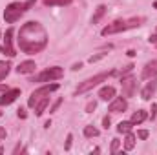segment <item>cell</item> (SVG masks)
Instances as JSON below:
<instances>
[{"label": "cell", "mask_w": 157, "mask_h": 155, "mask_svg": "<svg viewBox=\"0 0 157 155\" xmlns=\"http://www.w3.org/2000/svg\"><path fill=\"white\" fill-rule=\"evenodd\" d=\"M17 44H18L20 51L26 53V55L40 53V51L48 46V31L44 29V26H42L40 22L29 20V22H26V24L20 28Z\"/></svg>", "instance_id": "6da1fadb"}, {"label": "cell", "mask_w": 157, "mask_h": 155, "mask_svg": "<svg viewBox=\"0 0 157 155\" xmlns=\"http://www.w3.org/2000/svg\"><path fill=\"white\" fill-rule=\"evenodd\" d=\"M143 22H144V18H143V17H139V18H130V20H113L112 24H108L106 28H102L101 35H102V37L115 35V33L126 31V29H130V28H139Z\"/></svg>", "instance_id": "7a4b0ae2"}, {"label": "cell", "mask_w": 157, "mask_h": 155, "mask_svg": "<svg viewBox=\"0 0 157 155\" xmlns=\"http://www.w3.org/2000/svg\"><path fill=\"white\" fill-rule=\"evenodd\" d=\"M112 75H115V70H112V71H104V73H99V75H93V77L86 78L84 82H80V84L77 86L75 95H82V93H86V91L93 89V88H95V86H99L101 82L108 80V77H112Z\"/></svg>", "instance_id": "3957f363"}, {"label": "cell", "mask_w": 157, "mask_h": 155, "mask_svg": "<svg viewBox=\"0 0 157 155\" xmlns=\"http://www.w3.org/2000/svg\"><path fill=\"white\" fill-rule=\"evenodd\" d=\"M28 9H29L28 2H11V4L6 7V11H4V20H6L7 24H13V22L20 20V17H22Z\"/></svg>", "instance_id": "277c9868"}, {"label": "cell", "mask_w": 157, "mask_h": 155, "mask_svg": "<svg viewBox=\"0 0 157 155\" xmlns=\"http://www.w3.org/2000/svg\"><path fill=\"white\" fill-rule=\"evenodd\" d=\"M62 77H64V70L60 66H53V68L40 71L39 75H35L31 78V82H53V80H59Z\"/></svg>", "instance_id": "5b68a950"}, {"label": "cell", "mask_w": 157, "mask_h": 155, "mask_svg": "<svg viewBox=\"0 0 157 155\" xmlns=\"http://www.w3.org/2000/svg\"><path fill=\"white\" fill-rule=\"evenodd\" d=\"M57 89H59V84H44V86L37 88V89L31 93V97L28 99V106H29V108H35V104L39 102L42 97H49V93H53V91H57Z\"/></svg>", "instance_id": "8992f818"}, {"label": "cell", "mask_w": 157, "mask_h": 155, "mask_svg": "<svg viewBox=\"0 0 157 155\" xmlns=\"http://www.w3.org/2000/svg\"><path fill=\"white\" fill-rule=\"evenodd\" d=\"M121 86H122V97L130 99L135 95V89H137V80L133 77H124L121 78Z\"/></svg>", "instance_id": "52a82bcc"}, {"label": "cell", "mask_w": 157, "mask_h": 155, "mask_svg": "<svg viewBox=\"0 0 157 155\" xmlns=\"http://www.w3.org/2000/svg\"><path fill=\"white\" fill-rule=\"evenodd\" d=\"M18 97H20V89H18V88H9L7 91L2 93V97H0V106H7V104L15 102Z\"/></svg>", "instance_id": "ba28073f"}, {"label": "cell", "mask_w": 157, "mask_h": 155, "mask_svg": "<svg viewBox=\"0 0 157 155\" xmlns=\"http://www.w3.org/2000/svg\"><path fill=\"white\" fill-rule=\"evenodd\" d=\"M126 108H128V100H126V97H113L112 100H110V112L112 113H121V112H126Z\"/></svg>", "instance_id": "9c48e42d"}, {"label": "cell", "mask_w": 157, "mask_h": 155, "mask_svg": "<svg viewBox=\"0 0 157 155\" xmlns=\"http://www.w3.org/2000/svg\"><path fill=\"white\" fill-rule=\"evenodd\" d=\"M13 29L9 28L7 31H6V37H4V47H2V51L7 55V57H15L17 53H15V49H13Z\"/></svg>", "instance_id": "30bf717a"}, {"label": "cell", "mask_w": 157, "mask_h": 155, "mask_svg": "<svg viewBox=\"0 0 157 155\" xmlns=\"http://www.w3.org/2000/svg\"><path fill=\"white\" fill-rule=\"evenodd\" d=\"M155 77H157V60H152V62H148L143 68L141 78L143 80H150V78H155Z\"/></svg>", "instance_id": "8fae6325"}, {"label": "cell", "mask_w": 157, "mask_h": 155, "mask_svg": "<svg viewBox=\"0 0 157 155\" xmlns=\"http://www.w3.org/2000/svg\"><path fill=\"white\" fill-rule=\"evenodd\" d=\"M157 89V78H150V82L143 88V91H141V99L143 100H150L152 99V95L155 93Z\"/></svg>", "instance_id": "7c38bea8"}, {"label": "cell", "mask_w": 157, "mask_h": 155, "mask_svg": "<svg viewBox=\"0 0 157 155\" xmlns=\"http://www.w3.org/2000/svg\"><path fill=\"white\" fill-rule=\"evenodd\" d=\"M35 68H37L35 60H24V62H20V64L17 66V73H18V75H28V73H33Z\"/></svg>", "instance_id": "4fadbf2b"}, {"label": "cell", "mask_w": 157, "mask_h": 155, "mask_svg": "<svg viewBox=\"0 0 157 155\" xmlns=\"http://www.w3.org/2000/svg\"><path fill=\"white\" fill-rule=\"evenodd\" d=\"M113 97H115V88H113V86H104V88L99 89V99H101V100H106V102H108V100H112Z\"/></svg>", "instance_id": "5bb4252c"}, {"label": "cell", "mask_w": 157, "mask_h": 155, "mask_svg": "<svg viewBox=\"0 0 157 155\" xmlns=\"http://www.w3.org/2000/svg\"><path fill=\"white\" fill-rule=\"evenodd\" d=\"M48 104H49V99H48V97H42V99H40L39 102L35 104V115H37V117H40V115H42V113L46 112Z\"/></svg>", "instance_id": "9a60e30c"}, {"label": "cell", "mask_w": 157, "mask_h": 155, "mask_svg": "<svg viewBox=\"0 0 157 155\" xmlns=\"http://www.w3.org/2000/svg\"><path fill=\"white\" fill-rule=\"evenodd\" d=\"M146 119H148V113H146L144 110H137V112H133V115H132L130 120H132L133 124H141V122H144Z\"/></svg>", "instance_id": "2e32d148"}, {"label": "cell", "mask_w": 157, "mask_h": 155, "mask_svg": "<svg viewBox=\"0 0 157 155\" xmlns=\"http://www.w3.org/2000/svg\"><path fill=\"white\" fill-rule=\"evenodd\" d=\"M133 126H135V124H133L132 120H121V122L117 124V131L126 135V133H130V131H132V128H133Z\"/></svg>", "instance_id": "e0dca14e"}, {"label": "cell", "mask_w": 157, "mask_h": 155, "mask_svg": "<svg viewBox=\"0 0 157 155\" xmlns=\"http://www.w3.org/2000/svg\"><path fill=\"white\" fill-rule=\"evenodd\" d=\"M135 148V135L130 131V133H126V137H124V150L126 152H132Z\"/></svg>", "instance_id": "ac0fdd59"}, {"label": "cell", "mask_w": 157, "mask_h": 155, "mask_svg": "<svg viewBox=\"0 0 157 155\" xmlns=\"http://www.w3.org/2000/svg\"><path fill=\"white\" fill-rule=\"evenodd\" d=\"M104 13H106V6H102V4H101V6L95 9V15H93V18H91V24H97V22L104 17Z\"/></svg>", "instance_id": "d6986e66"}, {"label": "cell", "mask_w": 157, "mask_h": 155, "mask_svg": "<svg viewBox=\"0 0 157 155\" xmlns=\"http://www.w3.org/2000/svg\"><path fill=\"white\" fill-rule=\"evenodd\" d=\"M9 70H11V64H9V62H2V60H0V80H4V78L7 77Z\"/></svg>", "instance_id": "ffe728a7"}, {"label": "cell", "mask_w": 157, "mask_h": 155, "mask_svg": "<svg viewBox=\"0 0 157 155\" xmlns=\"http://www.w3.org/2000/svg\"><path fill=\"white\" fill-rule=\"evenodd\" d=\"M71 4V0H44V6H68Z\"/></svg>", "instance_id": "44dd1931"}, {"label": "cell", "mask_w": 157, "mask_h": 155, "mask_svg": "<svg viewBox=\"0 0 157 155\" xmlns=\"http://www.w3.org/2000/svg\"><path fill=\"white\" fill-rule=\"evenodd\" d=\"M84 135L90 137V139H91V137H97V135H99V130H97L95 126H86V128H84Z\"/></svg>", "instance_id": "7402d4cb"}, {"label": "cell", "mask_w": 157, "mask_h": 155, "mask_svg": "<svg viewBox=\"0 0 157 155\" xmlns=\"http://www.w3.org/2000/svg\"><path fill=\"white\" fill-rule=\"evenodd\" d=\"M106 57V53H97V55H91L90 59H88V62L90 64H93V62H99V60H102Z\"/></svg>", "instance_id": "603a6c76"}, {"label": "cell", "mask_w": 157, "mask_h": 155, "mask_svg": "<svg viewBox=\"0 0 157 155\" xmlns=\"http://www.w3.org/2000/svg\"><path fill=\"white\" fill-rule=\"evenodd\" d=\"M121 148V141L119 139H112V153H117Z\"/></svg>", "instance_id": "cb8c5ba5"}, {"label": "cell", "mask_w": 157, "mask_h": 155, "mask_svg": "<svg viewBox=\"0 0 157 155\" xmlns=\"http://www.w3.org/2000/svg\"><path fill=\"white\" fill-rule=\"evenodd\" d=\"M95 108H97V102H95V100H90V102L86 104V113H91Z\"/></svg>", "instance_id": "d4e9b609"}, {"label": "cell", "mask_w": 157, "mask_h": 155, "mask_svg": "<svg viewBox=\"0 0 157 155\" xmlns=\"http://www.w3.org/2000/svg\"><path fill=\"white\" fill-rule=\"evenodd\" d=\"M60 104H62V99H59V100H57V102H55V104L49 108V113H55V112L59 110V106H60Z\"/></svg>", "instance_id": "484cf974"}, {"label": "cell", "mask_w": 157, "mask_h": 155, "mask_svg": "<svg viewBox=\"0 0 157 155\" xmlns=\"http://www.w3.org/2000/svg\"><path fill=\"white\" fill-rule=\"evenodd\" d=\"M71 141H73V135H71V133H68V137H66V144H64V148H66V150H70V148H71Z\"/></svg>", "instance_id": "4316f807"}, {"label": "cell", "mask_w": 157, "mask_h": 155, "mask_svg": "<svg viewBox=\"0 0 157 155\" xmlns=\"http://www.w3.org/2000/svg\"><path fill=\"white\" fill-rule=\"evenodd\" d=\"M137 137L139 139H148V130H139L137 131Z\"/></svg>", "instance_id": "83f0119b"}, {"label": "cell", "mask_w": 157, "mask_h": 155, "mask_svg": "<svg viewBox=\"0 0 157 155\" xmlns=\"http://www.w3.org/2000/svg\"><path fill=\"white\" fill-rule=\"evenodd\" d=\"M110 124H112V119H110V117L106 115L104 119H102V126H104V128L108 130V128H110Z\"/></svg>", "instance_id": "f1b7e54d"}, {"label": "cell", "mask_w": 157, "mask_h": 155, "mask_svg": "<svg viewBox=\"0 0 157 155\" xmlns=\"http://www.w3.org/2000/svg\"><path fill=\"white\" fill-rule=\"evenodd\" d=\"M148 42H150V44H157V28H155V33H152V35L148 37Z\"/></svg>", "instance_id": "f546056e"}, {"label": "cell", "mask_w": 157, "mask_h": 155, "mask_svg": "<svg viewBox=\"0 0 157 155\" xmlns=\"http://www.w3.org/2000/svg\"><path fill=\"white\" fill-rule=\"evenodd\" d=\"M155 115H157V104H152V110H150V119L154 120V119H155Z\"/></svg>", "instance_id": "4dcf8cb0"}, {"label": "cell", "mask_w": 157, "mask_h": 155, "mask_svg": "<svg viewBox=\"0 0 157 155\" xmlns=\"http://www.w3.org/2000/svg\"><path fill=\"white\" fill-rule=\"evenodd\" d=\"M133 68H135V66H133V64H128V66H126V68H124V70H122V77H124V75H126V73H130V71H132V70H133Z\"/></svg>", "instance_id": "1f68e13d"}, {"label": "cell", "mask_w": 157, "mask_h": 155, "mask_svg": "<svg viewBox=\"0 0 157 155\" xmlns=\"http://www.w3.org/2000/svg\"><path fill=\"white\" fill-rule=\"evenodd\" d=\"M17 112H18V117H20V119H26V117H28V113H26V110H24V108H18Z\"/></svg>", "instance_id": "d6a6232c"}, {"label": "cell", "mask_w": 157, "mask_h": 155, "mask_svg": "<svg viewBox=\"0 0 157 155\" xmlns=\"http://www.w3.org/2000/svg\"><path fill=\"white\" fill-rule=\"evenodd\" d=\"M6 135H7V133H6V128L0 126V139H6Z\"/></svg>", "instance_id": "836d02e7"}, {"label": "cell", "mask_w": 157, "mask_h": 155, "mask_svg": "<svg viewBox=\"0 0 157 155\" xmlns=\"http://www.w3.org/2000/svg\"><path fill=\"white\" fill-rule=\"evenodd\" d=\"M80 68H82V64H80V62H77V64H73V66H71V70H73V71H77V70H80Z\"/></svg>", "instance_id": "e575fe53"}, {"label": "cell", "mask_w": 157, "mask_h": 155, "mask_svg": "<svg viewBox=\"0 0 157 155\" xmlns=\"http://www.w3.org/2000/svg\"><path fill=\"white\" fill-rule=\"evenodd\" d=\"M9 88H7V84H0V93H4V91H7Z\"/></svg>", "instance_id": "d590c367"}, {"label": "cell", "mask_w": 157, "mask_h": 155, "mask_svg": "<svg viewBox=\"0 0 157 155\" xmlns=\"http://www.w3.org/2000/svg\"><path fill=\"white\" fill-rule=\"evenodd\" d=\"M154 7H155V9H157V0H155V2H154Z\"/></svg>", "instance_id": "8d00e7d4"}, {"label": "cell", "mask_w": 157, "mask_h": 155, "mask_svg": "<svg viewBox=\"0 0 157 155\" xmlns=\"http://www.w3.org/2000/svg\"><path fill=\"white\" fill-rule=\"evenodd\" d=\"M0 117H2V112H0Z\"/></svg>", "instance_id": "74e56055"}, {"label": "cell", "mask_w": 157, "mask_h": 155, "mask_svg": "<svg viewBox=\"0 0 157 155\" xmlns=\"http://www.w3.org/2000/svg\"><path fill=\"white\" fill-rule=\"evenodd\" d=\"M155 46H157V44H155Z\"/></svg>", "instance_id": "f35d334b"}]
</instances>
